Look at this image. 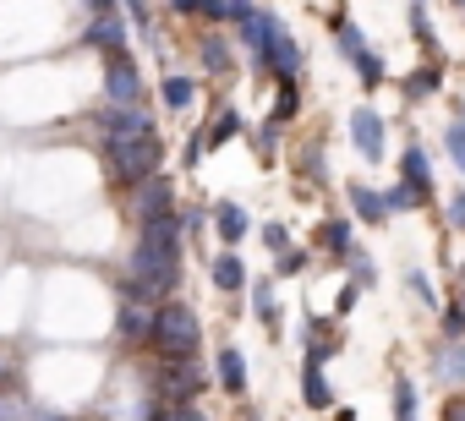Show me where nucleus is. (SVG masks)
I'll use <instances>...</instances> for the list:
<instances>
[{
  "instance_id": "1",
  "label": "nucleus",
  "mask_w": 465,
  "mask_h": 421,
  "mask_svg": "<svg viewBox=\"0 0 465 421\" xmlns=\"http://www.w3.org/2000/svg\"><path fill=\"white\" fill-rule=\"evenodd\" d=\"M242 44H247L252 61H258L263 72H274L280 83H291V77L302 72V44L291 39V28H285L274 12H252V17L242 23Z\"/></svg>"
},
{
  "instance_id": "2",
  "label": "nucleus",
  "mask_w": 465,
  "mask_h": 421,
  "mask_svg": "<svg viewBox=\"0 0 465 421\" xmlns=\"http://www.w3.org/2000/svg\"><path fill=\"white\" fill-rule=\"evenodd\" d=\"M175 285H181V247L137 241V252L126 263V279H121V296H137V301H153L159 307Z\"/></svg>"
},
{
  "instance_id": "3",
  "label": "nucleus",
  "mask_w": 465,
  "mask_h": 421,
  "mask_svg": "<svg viewBox=\"0 0 465 421\" xmlns=\"http://www.w3.org/2000/svg\"><path fill=\"white\" fill-rule=\"evenodd\" d=\"M104 164H110V181L137 186V181L159 175V164H164V142H159V132H143V137H110V142H104Z\"/></svg>"
},
{
  "instance_id": "4",
  "label": "nucleus",
  "mask_w": 465,
  "mask_h": 421,
  "mask_svg": "<svg viewBox=\"0 0 465 421\" xmlns=\"http://www.w3.org/2000/svg\"><path fill=\"white\" fill-rule=\"evenodd\" d=\"M197 339H203V323H197V312L192 307H181V301H164L159 307V318H153V350L159 356H192L197 350Z\"/></svg>"
},
{
  "instance_id": "5",
  "label": "nucleus",
  "mask_w": 465,
  "mask_h": 421,
  "mask_svg": "<svg viewBox=\"0 0 465 421\" xmlns=\"http://www.w3.org/2000/svg\"><path fill=\"white\" fill-rule=\"evenodd\" d=\"M329 23H334V39H340V50H345V61H351V66L361 72V83H367V88H378V83H383V61L372 55V44L361 39V28H356V23H351L345 12H334Z\"/></svg>"
},
{
  "instance_id": "6",
  "label": "nucleus",
  "mask_w": 465,
  "mask_h": 421,
  "mask_svg": "<svg viewBox=\"0 0 465 421\" xmlns=\"http://www.w3.org/2000/svg\"><path fill=\"white\" fill-rule=\"evenodd\" d=\"M132 214H137V225L175 214V186H170L164 175H148V181H137V186H132Z\"/></svg>"
},
{
  "instance_id": "7",
  "label": "nucleus",
  "mask_w": 465,
  "mask_h": 421,
  "mask_svg": "<svg viewBox=\"0 0 465 421\" xmlns=\"http://www.w3.org/2000/svg\"><path fill=\"white\" fill-rule=\"evenodd\" d=\"M104 99L110 104H143V77L132 66V55H104Z\"/></svg>"
},
{
  "instance_id": "8",
  "label": "nucleus",
  "mask_w": 465,
  "mask_h": 421,
  "mask_svg": "<svg viewBox=\"0 0 465 421\" xmlns=\"http://www.w3.org/2000/svg\"><path fill=\"white\" fill-rule=\"evenodd\" d=\"M94 126H99L104 142H110V137H143V132H153V121H148L143 104H104V110L94 115Z\"/></svg>"
},
{
  "instance_id": "9",
  "label": "nucleus",
  "mask_w": 465,
  "mask_h": 421,
  "mask_svg": "<svg viewBox=\"0 0 465 421\" xmlns=\"http://www.w3.org/2000/svg\"><path fill=\"white\" fill-rule=\"evenodd\" d=\"M351 142H356V153H361L367 164H378V159H383V115H378L372 104L351 110Z\"/></svg>"
},
{
  "instance_id": "10",
  "label": "nucleus",
  "mask_w": 465,
  "mask_h": 421,
  "mask_svg": "<svg viewBox=\"0 0 465 421\" xmlns=\"http://www.w3.org/2000/svg\"><path fill=\"white\" fill-rule=\"evenodd\" d=\"M153 318H159L153 301L121 296V307H115V334H121V339H153Z\"/></svg>"
},
{
  "instance_id": "11",
  "label": "nucleus",
  "mask_w": 465,
  "mask_h": 421,
  "mask_svg": "<svg viewBox=\"0 0 465 421\" xmlns=\"http://www.w3.org/2000/svg\"><path fill=\"white\" fill-rule=\"evenodd\" d=\"M197 388H203V372H197L186 356H170V361H164V377H159V394H164V399H192Z\"/></svg>"
},
{
  "instance_id": "12",
  "label": "nucleus",
  "mask_w": 465,
  "mask_h": 421,
  "mask_svg": "<svg viewBox=\"0 0 465 421\" xmlns=\"http://www.w3.org/2000/svg\"><path fill=\"white\" fill-rule=\"evenodd\" d=\"M83 44H94V50H104V55H121V50H126V17H115V12H99V17L88 23Z\"/></svg>"
},
{
  "instance_id": "13",
  "label": "nucleus",
  "mask_w": 465,
  "mask_h": 421,
  "mask_svg": "<svg viewBox=\"0 0 465 421\" xmlns=\"http://www.w3.org/2000/svg\"><path fill=\"white\" fill-rule=\"evenodd\" d=\"M213 230H219L224 247H236V241L252 230V225H247V208H242V202H219V208H213Z\"/></svg>"
},
{
  "instance_id": "14",
  "label": "nucleus",
  "mask_w": 465,
  "mask_h": 421,
  "mask_svg": "<svg viewBox=\"0 0 465 421\" xmlns=\"http://www.w3.org/2000/svg\"><path fill=\"white\" fill-rule=\"evenodd\" d=\"M219 383H224V394H247V361H242V350H219Z\"/></svg>"
},
{
  "instance_id": "15",
  "label": "nucleus",
  "mask_w": 465,
  "mask_h": 421,
  "mask_svg": "<svg viewBox=\"0 0 465 421\" xmlns=\"http://www.w3.org/2000/svg\"><path fill=\"white\" fill-rule=\"evenodd\" d=\"M213 285H219V290H242V285H247V263H242L236 252H219V258H213Z\"/></svg>"
},
{
  "instance_id": "16",
  "label": "nucleus",
  "mask_w": 465,
  "mask_h": 421,
  "mask_svg": "<svg viewBox=\"0 0 465 421\" xmlns=\"http://www.w3.org/2000/svg\"><path fill=\"white\" fill-rule=\"evenodd\" d=\"M351 208H356L367 225H383V220H389V202H383L372 186H351Z\"/></svg>"
},
{
  "instance_id": "17",
  "label": "nucleus",
  "mask_w": 465,
  "mask_h": 421,
  "mask_svg": "<svg viewBox=\"0 0 465 421\" xmlns=\"http://www.w3.org/2000/svg\"><path fill=\"white\" fill-rule=\"evenodd\" d=\"M400 170H405V181H411L421 197H432V170H427V153H421V148H405V153H400Z\"/></svg>"
},
{
  "instance_id": "18",
  "label": "nucleus",
  "mask_w": 465,
  "mask_h": 421,
  "mask_svg": "<svg viewBox=\"0 0 465 421\" xmlns=\"http://www.w3.org/2000/svg\"><path fill=\"white\" fill-rule=\"evenodd\" d=\"M318 247H323L329 258H351V225H345V220H323V225H318Z\"/></svg>"
},
{
  "instance_id": "19",
  "label": "nucleus",
  "mask_w": 465,
  "mask_h": 421,
  "mask_svg": "<svg viewBox=\"0 0 465 421\" xmlns=\"http://www.w3.org/2000/svg\"><path fill=\"white\" fill-rule=\"evenodd\" d=\"M302 394H307L312 410H329V405H334V394H329V383H323V361H307V372H302Z\"/></svg>"
},
{
  "instance_id": "20",
  "label": "nucleus",
  "mask_w": 465,
  "mask_h": 421,
  "mask_svg": "<svg viewBox=\"0 0 465 421\" xmlns=\"http://www.w3.org/2000/svg\"><path fill=\"white\" fill-rule=\"evenodd\" d=\"M181 230H186V225H181L175 214H164V220H148V225H143V241H153V247H181Z\"/></svg>"
},
{
  "instance_id": "21",
  "label": "nucleus",
  "mask_w": 465,
  "mask_h": 421,
  "mask_svg": "<svg viewBox=\"0 0 465 421\" xmlns=\"http://www.w3.org/2000/svg\"><path fill=\"white\" fill-rule=\"evenodd\" d=\"M438 83H443V72L438 66H421V72L405 77V99H427V93H438Z\"/></svg>"
},
{
  "instance_id": "22",
  "label": "nucleus",
  "mask_w": 465,
  "mask_h": 421,
  "mask_svg": "<svg viewBox=\"0 0 465 421\" xmlns=\"http://www.w3.org/2000/svg\"><path fill=\"white\" fill-rule=\"evenodd\" d=\"M192 99H197V83L192 77H164V104L170 110H186Z\"/></svg>"
},
{
  "instance_id": "23",
  "label": "nucleus",
  "mask_w": 465,
  "mask_h": 421,
  "mask_svg": "<svg viewBox=\"0 0 465 421\" xmlns=\"http://www.w3.org/2000/svg\"><path fill=\"white\" fill-rule=\"evenodd\" d=\"M438 377H449V383H465V345H449V350L438 356Z\"/></svg>"
},
{
  "instance_id": "24",
  "label": "nucleus",
  "mask_w": 465,
  "mask_h": 421,
  "mask_svg": "<svg viewBox=\"0 0 465 421\" xmlns=\"http://www.w3.org/2000/svg\"><path fill=\"white\" fill-rule=\"evenodd\" d=\"M383 202H389V214H394V208H400V214H405V208H421L427 197H421V191H416V186L405 181V186H389V191H383Z\"/></svg>"
},
{
  "instance_id": "25",
  "label": "nucleus",
  "mask_w": 465,
  "mask_h": 421,
  "mask_svg": "<svg viewBox=\"0 0 465 421\" xmlns=\"http://www.w3.org/2000/svg\"><path fill=\"white\" fill-rule=\"evenodd\" d=\"M203 66L224 77V72H230V44H224V39H203Z\"/></svg>"
},
{
  "instance_id": "26",
  "label": "nucleus",
  "mask_w": 465,
  "mask_h": 421,
  "mask_svg": "<svg viewBox=\"0 0 465 421\" xmlns=\"http://www.w3.org/2000/svg\"><path fill=\"white\" fill-rule=\"evenodd\" d=\"M236 132H242V115L236 110H219V121L208 126V148H219L224 137H236Z\"/></svg>"
},
{
  "instance_id": "27",
  "label": "nucleus",
  "mask_w": 465,
  "mask_h": 421,
  "mask_svg": "<svg viewBox=\"0 0 465 421\" xmlns=\"http://www.w3.org/2000/svg\"><path fill=\"white\" fill-rule=\"evenodd\" d=\"M394 421H416V388L405 377L394 383Z\"/></svg>"
},
{
  "instance_id": "28",
  "label": "nucleus",
  "mask_w": 465,
  "mask_h": 421,
  "mask_svg": "<svg viewBox=\"0 0 465 421\" xmlns=\"http://www.w3.org/2000/svg\"><path fill=\"white\" fill-rule=\"evenodd\" d=\"M302 110V93H296V77L291 83H280V104H274V121H291Z\"/></svg>"
},
{
  "instance_id": "29",
  "label": "nucleus",
  "mask_w": 465,
  "mask_h": 421,
  "mask_svg": "<svg viewBox=\"0 0 465 421\" xmlns=\"http://www.w3.org/2000/svg\"><path fill=\"white\" fill-rule=\"evenodd\" d=\"M252 301H258V318H263V323L274 328V323H280V307H274V290H269V285H252Z\"/></svg>"
},
{
  "instance_id": "30",
  "label": "nucleus",
  "mask_w": 465,
  "mask_h": 421,
  "mask_svg": "<svg viewBox=\"0 0 465 421\" xmlns=\"http://www.w3.org/2000/svg\"><path fill=\"white\" fill-rule=\"evenodd\" d=\"M443 142H449V159L465 170V121H460V115H454V126H449V137H443Z\"/></svg>"
},
{
  "instance_id": "31",
  "label": "nucleus",
  "mask_w": 465,
  "mask_h": 421,
  "mask_svg": "<svg viewBox=\"0 0 465 421\" xmlns=\"http://www.w3.org/2000/svg\"><path fill=\"white\" fill-rule=\"evenodd\" d=\"M411 34L432 50V23H427V6H421V0H416V6H411Z\"/></svg>"
},
{
  "instance_id": "32",
  "label": "nucleus",
  "mask_w": 465,
  "mask_h": 421,
  "mask_svg": "<svg viewBox=\"0 0 465 421\" xmlns=\"http://www.w3.org/2000/svg\"><path fill=\"white\" fill-rule=\"evenodd\" d=\"M263 247H269L274 258H280V252H291V236H285V225H269V230H263Z\"/></svg>"
},
{
  "instance_id": "33",
  "label": "nucleus",
  "mask_w": 465,
  "mask_h": 421,
  "mask_svg": "<svg viewBox=\"0 0 465 421\" xmlns=\"http://www.w3.org/2000/svg\"><path fill=\"white\" fill-rule=\"evenodd\" d=\"M443 334H449V339L465 334V307H443Z\"/></svg>"
},
{
  "instance_id": "34",
  "label": "nucleus",
  "mask_w": 465,
  "mask_h": 421,
  "mask_svg": "<svg viewBox=\"0 0 465 421\" xmlns=\"http://www.w3.org/2000/svg\"><path fill=\"white\" fill-rule=\"evenodd\" d=\"M449 230H465V191L449 197Z\"/></svg>"
},
{
  "instance_id": "35",
  "label": "nucleus",
  "mask_w": 465,
  "mask_h": 421,
  "mask_svg": "<svg viewBox=\"0 0 465 421\" xmlns=\"http://www.w3.org/2000/svg\"><path fill=\"white\" fill-rule=\"evenodd\" d=\"M307 269V252H280V274H302Z\"/></svg>"
},
{
  "instance_id": "36",
  "label": "nucleus",
  "mask_w": 465,
  "mask_h": 421,
  "mask_svg": "<svg viewBox=\"0 0 465 421\" xmlns=\"http://www.w3.org/2000/svg\"><path fill=\"white\" fill-rule=\"evenodd\" d=\"M175 17H203V0H170Z\"/></svg>"
},
{
  "instance_id": "37",
  "label": "nucleus",
  "mask_w": 465,
  "mask_h": 421,
  "mask_svg": "<svg viewBox=\"0 0 465 421\" xmlns=\"http://www.w3.org/2000/svg\"><path fill=\"white\" fill-rule=\"evenodd\" d=\"M351 263H356V285H361V290H367V285H372V279H378V274H372V263H367V258H351Z\"/></svg>"
},
{
  "instance_id": "38",
  "label": "nucleus",
  "mask_w": 465,
  "mask_h": 421,
  "mask_svg": "<svg viewBox=\"0 0 465 421\" xmlns=\"http://www.w3.org/2000/svg\"><path fill=\"white\" fill-rule=\"evenodd\" d=\"M443 421H465V394H460V399H449V405H443Z\"/></svg>"
},
{
  "instance_id": "39",
  "label": "nucleus",
  "mask_w": 465,
  "mask_h": 421,
  "mask_svg": "<svg viewBox=\"0 0 465 421\" xmlns=\"http://www.w3.org/2000/svg\"><path fill=\"white\" fill-rule=\"evenodd\" d=\"M126 6H132V23H137V28H148V0H126Z\"/></svg>"
},
{
  "instance_id": "40",
  "label": "nucleus",
  "mask_w": 465,
  "mask_h": 421,
  "mask_svg": "<svg viewBox=\"0 0 465 421\" xmlns=\"http://www.w3.org/2000/svg\"><path fill=\"white\" fill-rule=\"evenodd\" d=\"M12 372H17V361H12L6 350H0V383H12Z\"/></svg>"
},
{
  "instance_id": "41",
  "label": "nucleus",
  "mask_w": 465,
  "mask_h": 421,
  "mask_svg": "<svg viewBox=\"0 0 465 421\" xmlns=\"http://www.w3.org/2000/svg\"><path fill=\"white\" fill-rule=\"evenodd\" d=\"M88 6H94V17H99V12H115V0H88Z\"/></svg>"
}]
</instances>
